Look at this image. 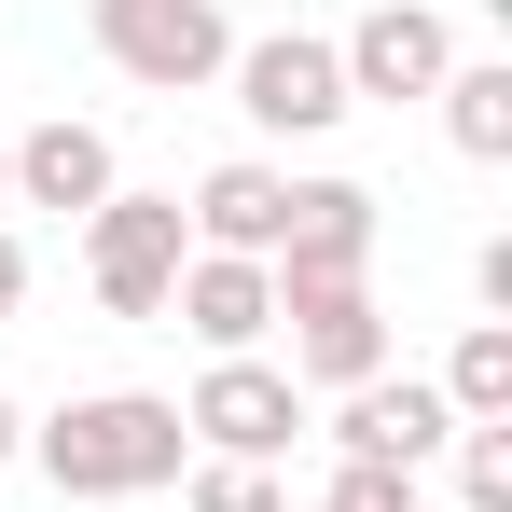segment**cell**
Instances as JSON below:
<instances>
[{
    "label": "cell",
    "mask_w": 512,
    "mask_h": 512,
    "mask_svg": "<svg viewBox=\"0 0 512 512\" xmlns=\"http://www.w3.org/2000/svg\"><path fill=\"white\" fill-rule=\"evenodd\" d=\"M222 84H236V111H250L263 139H333L346 111H360L319 28H263V42H236V70H222Z\"/></svg>",
    "instance_id": "4"
},
{
    "label": "cell",
    "mask_w": 512,
    "mask_h": 512,
    "mask_svg": "<svg viewBox=\"0 0 512 512\" xmlns=\"http://www.w3.org/2000/svg\"><path fill=\"white\" fill-rule=\"evenodd\" d=\"M374 236H388V208L360 194V180H291V236H277V291H360L374 277Z\"/></svg>",
    "instance_id": "6"
},
{
    "label": "cell",
    "mask_w": 512,
    "mask_h": 512,
    "mask_svg": "<svg viewBox=\"0 0 512 512\" xmlns=\"http://www.w3.org/2000/svg\"><path fill=\"white\" fill-rule=\"evenodd\" d=\"M471 305H485V319H512V236H485V250H471Z\"/></svg>",
    "instance_id": "18"
},
{
    "label": "cell",
    "mask_w": 512,
    "mask_h": 512,
    "mask_svg": "<svg viewBox=\"0 0 512 512\" xmlns=\"http://www.w3.org/2000/svg\"><path fill=\"white\" fill-rule=\"evenodd\" d=\"M429 97H443V139L471 167H512V56H457Z\"/></svg>",
    "instance_id": "13"
},
{
    "label": "cell",
    "mask_w": 512,
    "mask_h": 512,
    "mask_svg": "<svg viewBox=\"0 0 512 512\" xmlns=\"http://www.w3.org/2000/svg\"><path fill=\"white\" fill-rule=\"evenodd\" d=\"M416 499H429L416 471H388V457H346V471H333V499H319V512H416Z\"/></svg>",
    "instance_id": "17"
},
{
    "label": "cell",
    "mask_w": 512,
    "mask_h": 512,
    "mask_svg": "<svg viewBox=\"0 0 512 512\" xmlns=\"http://www.w3.org/2000/svg\"><path fill=\"white\" fill-rule=\"evenodd\" d=\"M180 429H194V457H250V471H277L291 429H305V388H291L277 360H208L194 402H180Z\"/></svg>",
    "instance_id": "5"
},
{
    "label": "cell",
    "mask_w": 512,
    "mask_h": 512,
    "mask_svg": "<svg viewBox=\"0 0 512 512\" xmlns=\"http://www.w3.org/2000/svg\"><path fill=\"white\" fill-rule=\"evenodd\" d=\"M180 236L222 263H277V236H291V180L263 167V153H236V167H208L194 194H180Z\"/></svg>",
    "instance_id": "10"
},
{
    "label": "cell",
    "mask_w": 512,
    "mask_h": 512,
    "mask_svg": "<svg viewBox=\"0 0 512 512\" xmlns=\"http://www.w3.org/2000/svg\"><path fill=\"white\" fill-rule=\"evenodd\" d=\"M180 263H194V236H180V194H111V208H84V277L111 319H167Z\"/></svg>",
    "instance_id": "3"
},
{
    "label": "cell",
    "mask_w": 512,
    "mask_h": 512,
    "mask_svg": "<svg viewBox=\"0 0 512 512\" xmlns=\"http://www.w3.org/2000/svg\"><path fill=\"white\" fill-rule=\"evenodd\" d=\"M111 194H125V167H111V139H97V125L56 111V125H28V139H14V208L84 222V208H111Z\"/></svg>",
    "instance_id": "12"
},
{
    "label": "cell",
    "mask_w": 512,
    "mask_h": 512,
    "mask_svg": "<svg viewBox=\"0 0 512 512\" xmlns=\"http://www.w3.org/2000/svg\"><path fill=\"white\" fill-rule=\"evenodd\" d=\"M0 208H14V139H0Z\"/></svg>",
    "instance_id": "21"
},
{
    "label": "cell",
    "mask_w": 512,
    "mask_h": 512,
    "mask_svg": "<svg viewBox=\"0 0 512 512\" xmlns=\"http://www.w3.org/2000/svg\"><path fill=\"white\" fill-rule=\"evenodd\" d=\"M277 333H291V388H360V374H388V305H374V277L360 291H277Z\"/></svg>",
    "instance_id": "7"
},
{
    "label": "cell",
    "mask_w": 512,
    "mask_h": 512,
    "mask_svg": "<svg viewBox=\"0 0 512 512\" xmlns=\"http://www.w3.org/2000/svg\"><path fill=\"white\" fill-rule=\"evenodd\" d=\"M28 471L56 499H153V485L194 471V429H180L167 388H84V402H56L28 429Z\"/></svg>",
    "instance_id": "1"
},
{
    "label": "cell",
    "mask_w": 512,
    "mask_h": 512,
    "mask_svg": "<svg viewBox=\"0 0 512 512\" xmlns=\"http://www.w3.org/2000/svg\"><path fill=\"white\" fill-rule=\"evenodd\" d=\"M14 305H28V236L0 222V319H14Z\"/></svg>",
    "instance_id": "19"
},
{
    "label": "cell",
    "mask_w": 512,
    "mask_h": 512,
    "mask_svg": "<svg viewBox=\"0 0 512 512\" xmlns=\"http://www.w3.org/2000/svg\"><path fill=\"white\" fill-rule=\"evenodd\" d=\"M84 28H97V56H111L125 84H153V97H194V84L236 70L222 0H84Z\"/></svg>",
    "instance_id": "2"
},
{
    "label": "cell",
    "mask_w": 512,
    "mask_h": 512,
    "mask_svg": "<svg viewBox=\"0 0 512 512\" xmlns=\"http://www.w3.org/2000/svg\"><path fill=\"white\" fill-rule=\"evenodd\" d=\"M416 512H457V499H416Z\"/></svg>",
    "instance_id": "22"
},
{
    "label": "cell",
    "mask_w": 512,
    "mask_h": 512,
    "mask_svg": "<svg viewBox=\"0 0 512 512\" xmlns=\"http://www.w3.org/2000/svg\"><path fill=\"white\" fill-rule=\"evenodd\" d=\"M429 388H443V416H457V429H512V319H471L457 360H443Z\"/></svg>",
    "instance_id": "14"
},
{
    "label": "cell",
    "mask_w": 512,
    "mask_h": 512,
    "mask_svg": "<svg viewBox=\"0 0 512 512\" xmlns=\"http://www.w3.org/2000/svg\"><path fill=\"white\" fill-rule=\"evenodd\" d=\"M457 512H512V429H457Z\"/></svg>",
    "instance_id": "15"
},
{
    "label": "cell",
    "mask_w": 512,
    "mask_h": 512,
    "mask_svg": "<svg viewBox=\"0 0 512 512\" xmlns=\"http://www.w3.org/2000/svg\"><path fill=\"white\" fill-rule=\"evenodd\" d=\"M333 443L346 457H388V471H429L457 443V416H443L429 374H360V388H333Z\"/></svg>",
    "instance_id": "9"
},
{
    "label": "cell",
    "mask_w": 512,
    "mask_h": 512,
    "mask_svg": "<svg viewBox=\"0 0 512 512\" xmlns=\"http://www.w3.org/2000/svg\"><path fill=\"white\" fill-rule=\"evenodd\" d=\"M333 70H346V97H388V111H402V97H429L457 70V28H443L429 0H374V14L333 42Z\"/></svg>",
    "instance_id": "8"
},
{
    "label": "cell",
    "mask_w": 512,
    "mask_h": 512,
    "mask_svg": "<svg viewBox=\"0 0 512 512\" xmlns=\"http://www.w3.org/2000/svg\"><path fill=\"white\" fill-rule=\"evenodd\" d=\"M167 319L208 346V360H263V333H277V277H263V263L194 250V263H180V291H167Z\"/></svg>",
    "instance_id": "11"
},
{
    "label": "cell",
    "mask_w": 512,
    "mask_h": 512,
    "mask_svg": "<svg viewBox=\"0 0 512 512\" xmlns=\"http://www.w3.org/2000/svg\"><path fill=\"white\" fill-rule=\"evenodd\" d=\"M14 457H28V416H14V402H0V471H14Z\"/></svg>",
    "instance_id": "20"
},
{
    "label": "cell",
    "mask_w": 512,
    "mask_h": 512,
    "mask_svg": "<svg viewBox=\"0 0 512 512\" xmlns=\"http://www.w3.org/2000/svg\"><path fill=\"white\" fill-rule=\"evenodd\" d=\"M180 499H194V512H291V499H277V471H250V457H194Z\"/></svg>",
    "instance_id": "16"
}]
</instances>
